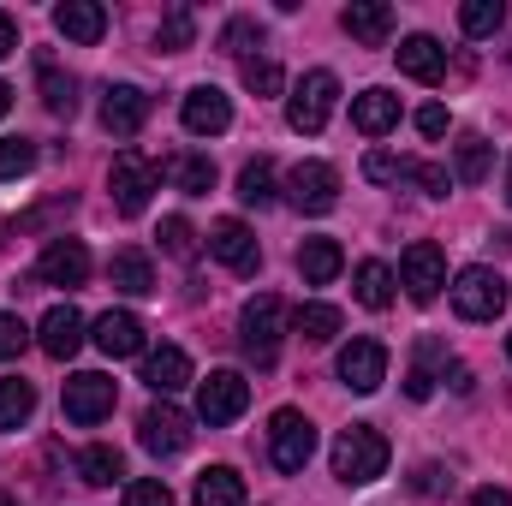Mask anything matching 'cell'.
Returning <instances> with one entry per match:
<instances>
[{"label": "cell", "mask_w": 512, "mask_h": 506, "mask_svg": "<svg viewBox=\"0 0 512 506\" xmlns=\"http://www.w3.org/2000/svg\"><path fill=\"white\" fill-rule=\"evenodd\" d=\"M382 471H387L382 429H370V423L340 429V441H334V477H340L346 489H364V483H376Z\"/></svg>", "instance_id": "obj_1"}, {"label": "cell", "mask_w": 512, "mask_h": 506, "mask_svg": "<svg viewBox=\"0 0 512 506\" xmlns=\"http://www.w3.org/2000/svg\"><path fill=\"white\" fill-rule=\"evenodd\" d=\"M108 191H114V209H120V215H143L149 197L161 191V167H155L143 149H120L114 167H108Z\"/></svg>", "instance_id": "obj_2"}, {"label": "cell", "mask_w": 512, "mask_h": 506, "mask_svg": "<svg viewBox=\"0 0 512 506\" xmlns=\"http://www.w3.org/2000/svg\"><path fill=\"white\" fill-rule=\"evenodd\" d=\"M280 328H286V310H280L274 292H262V298L245 304V316H239V346H245V358H251L256 370H268V364L280 358Z\"/></svg>", "instance_id": "obj_3"}, {"label": "cell", "mask_w": 512, "mask_h": 506, "mask_svg": "<svg viewBox=\"0 0 512 506\" xmlns=\"http://www.w3.org/2000/svg\"><path fill=\"white\" fill-rule=\"evenodd\" d=\"M334 102H340V78L334 72H304L298 90H292V102H286V120H292V131H310L316 137V131L328 126Z\"/></svg>", "instance_id": "obj_4"}, {"label": "cell", "mask_w": 512, "mask_h": 506, "mask_svg": "<svg viewBox=\"0 0 512 506\" xmlns=\"http://www.w3.org/2000/svg\"><path fill=\"white\" fill-rule=\"evenodd\" d=\"M453 310H459L465 322H495V316L507 310V280H501L495 268H465V274L453 280Z\"/></svg>", "instance_id": "obj_5"}, {"label": "cell", "mask_w": 512, "mask_h": 506, "mask_svg": "<svg viewBox=\"0 0 512 506\" xmlns=\"http://www.w3.org/2000/svg\"><path fill=\"white\" fill-rule=\"evenodd\" d=\"M286 197H292L298 215H328V209L340 203V173H334L328 161H298V167L286 173Z\"/></svg>", "instance_id": "obj_6"}, {"label": "cell", "mask_w": 512, "mask_h": 506, "mask_svg": "<svg viewBox=\"0 0 512 506\" xmlns=\"http://www.w3.org/2000/svg\"><path fill=\"white\" fill-rule=\"evenodd\" d=\"M268 453H274V465L280 471H304L310 465V453H316V423L304 417V411H274V423H268Z\"/></svg>", "instance_id": "obj_7"}, {"label": "cell", "mask_w": 512, "mask_h": 506, "mask_svg": "<svg viewBox=\"0 0 512 506\" xmlns=\"http://www.w3.org/2000/svg\"><path fill=\"white\" fill-rule=\"evenodd\" d=\"M245 405H251V381L239 376V370H215V376L197 387V417H203L209 429L245 417Z\"/></svg>", "instance_id": "obj_8"}, {"label": "cell", "mask_w": 512, "mask_h": 506, "mask_svg": "<svg viewBox=\"0 0 512 506\" xmlns=\"http://www.w3.org/2000/svg\"><path fill=\"white\" fill-rule=\"evenodd\" d=\"M137 441L155 453V459H173V453H185L191 447V417L179 411V405H149L143 417H137Z\"/></svg>", "instance_id": "obj_9"}, {"label": "cell", "mask_w": 512, "mask_h": 506, "mask_svg": "<svg viewBox=\"0 0 512 506\" xmlns=\"http://www.w3.org/2000/svg\"><path fill=\"white\" fill-rule=\"evenodd\" d=\"M399 280H405V292H411L417 304H429V298L447 286V256H441V245L417 239L411 251L399 256Z\"/></svg>", "instance_id": "obj_10"}, {"label": "cell", "mask_w": 512, "mask_h": 506, "mask_svg": "<svg viewBox=\"0 0 512 506\" xmlns=\"http://www.w3.org/2000/svg\"><path fill=\"white\" fill-rule=\"evenodd\" d=\"M60 405H66V417H72V423H102V417L114 411V381L102 376V370H84V376L66 381Z\"/></svg>", "instance_id": "obj_11"}, {"label": "cell", "mask_w": 512, "mask_h": 506, "mask_svg": "<svg viewBox=\"0 0 512 506\" xmlns=\"http://www.w3.org/2000/svg\"><path fill=\"white\" fill-rule=\"evenodd\" d=\"M340 381H346L352 393H376L387 381V346L382 340H352V346H340Z\"/></svg>", "instance_id": "obj_12"}, {"label": "cell", "mask_w": 512, "mask_h": 506, "mask_svg": "<svg viewBox=\"0 0 512 506\" xmlns=\"http://www.w3.org/2000/svg\"><path fill=\"white\" fill-rule=\"evenodd\" d=\"M36 280L42 286H84L90 280V251H84V239H54L48 251H42V262H36Z\"/></svg>", "instance_id": "obj_13"}, {"label": "cell", "mask_w": 512, "mask_h": 506, "mask_svg": "<svg viewBox=\"0 0 512 506\" xmlns=\"http://www.w3.org/2000/svg\"><path fill=\"white\" fill-rule=\"evenodd\" d=\"M143 120H149V96L137 84H108L102 90V126L114 131V137H137Z\"/></svg>", "instance_id": "obj_14"}, {"label": "cell", "mask_w": 512, "mask_h": 506, "mask_svg": "<svg viewBox=\"0 0 512 506\" xmlns=\"http://www.w3.org/2000/svg\"><path fill=\"white\" fill-rule=\"evenodd\" d=\"M227 126H233V102H227L215 84H197V90L185 96V131H191V137H221Z\"/></svg>", "instance_id": "obj_15"}, {"label": "cell", "mask_w": 512, "mask_h": 506, "mask_svg": "<svg viewBox=\"0 0 512 506\" xmlns=\"http://www.w3.org/2000/svg\"><path fill=\"white\" fill-rule=\"evenodd\" d=\"M209 251L221 256L233 274H256V262H262L256 233L245 227V221H215V227H209Z\"/></svg>", "instance_id": "obj_16"}, {"label": "cell", "mask_w": 512, "mask_h": 506, "mask_svg": "<svg viewBox=\"0 0 512 506\" xmlns=\"http://www.w3.org/2000/svg\"><path fill=\"white\" fill-rule=\"evenodd\" d=\"M36 340H42V352L48 358H78V346H84V316L72 310V304H54L48 316H42V328H36Z\"/></svg>", "instance_id": "obj_17"}, {"label": "cell", "mask_w": 512, "mask_h": 506, "mask_svg": "<svg viewBox=\"0 0 512 506\" xmlns=\"http://www.w3.org/2000/svg\"><path fill=\"white\" fill-rule=\"evenodd\" d=\"M54 30H60L66 42L90 48V42H102V30H108V12H102L96 0H60V6H54Z\"/></svg>", "instance_id": "obj_18"}, {"label": "cell", "mask_w": 512, "mask_h": 506, "mask_svg": "<svg viewBox=\"0 0 512 506\" xmlns=\"http://www.w3.org/2000/svg\"><path fill=\"white\" fill-rule=\"evenodd\" d=\"M393 54H399V72L417 78V84H441L447 78V48L435 36H405Z\"/></svg>", "instance_id": "obj_19"}, {"label": "cell", "mask_w": 512, "mask_h": 506, "mask_svg": "<svg viewBox=\"0 0 512 506\" xmlns=\"http://www.w3.org/2000/svg\"><path fill=\"white\" fill-rule=\"evenodd\" d=\"M340 24H346V36L382 48L387 36H393V6H382V0H352V6L340 12Z\"/></svg>", "instance_id": "obj_20"}, {"label": "cell", "mask_w": 512, "mask_h": 506, "mask_svg": "<svg viewBox=\"0 0 512 506\" xmlns=\"http://www.w3.org/2000/svg\"><path fill=\"white\" fill-rule=\"evenodd\" d=\"M96 346H102L108 358H137V352H143V322H137L131 310H108V316L96 322Z\"/></svg>", "instance_id": "obj_21"}, {"label": "cell", "mask_w": 512, "mask_h": 506, "mask_svg": "<svg viewBox=\"0 0 512 506\" xmlns=\"http://www.w3.org/2000/svg\"><path fill=\"white\" fill-rule=\"evenodd\" d=\"M352 126L364 131V137L393 131L399 126V96H393V90H364V96H352Z\"/></svg>", "instance_id": "obj_22"}, {"label": "cell", "mask_w": 512, "mask_h": 506, "mask_svg": "<svg viewBox=\"0 0 512 506\" xmlns=\"http://www.w3.org/2000/svg\"><path fill=\"white\" fill-rule=\"evenodd\" d=\"M143 381L167 399V393H179V387L191 381V358H185L179 346H155V352L143 358Z\"/></svg>", "instance_id": "obj_23"}, {"label": "cell", "mask_w": 512, "mask_h": 506, "mask_svg": "<svg viewBox=\"0 0 512 506\" xmlns=\"http://www.w3.org/2000/svg\"><path fill=\"white\" fill-rule=\"evenodd\" d=\"M340 268H346V251H340L334 239H304V251H298V274H304V286H328Z\"/></svg>", "instance_id": "obj_24"}, {"label": "cell", "mask_w": 512, "mask_h": 506, "mask_svg": "<svg viewBox=\"0 0 512 506\" xmlns=\"http://www.w3.org/2000/svg\"><path fill=\"white\" fill-rule=\"evenodd\" d=\"M108 280H114L126 298H149V292H155V268H149V256H143V251H114Z\"/></svg>", "instance_id": "obj_25"}, {"label": "cell", "mask_w": 512, "mask_h": 506, "mask_svg": "<svg viewBox=\"0 0 512 506\" xmlns=\"http://www.w3.org/2000/svg\"><path fill=\"white\" fill-rule=\"evenodd\" d=\"M197 506H245V477L233 465H209L197 477Z\"/></svg>", "instance_id": "obj_26"}, {"label": "cell", "mask_w": 512, "mask_h": 506, "mask_svg": "<svg viewBox=\"0 0 512 506\" xmlns=\"http://www.w3.org/2000/svg\"><path fill=\"white\" fill-rule=\"evenodd\" d=\"M489 167H495V149H489L483 137H459V143H453V179H459V185H483Z\"/></svg>", "instance_id": "obj_27"}, {"label": "cell", "mask_w": 512, "mask_h": 506, "mask_svg": "<svg viewBox=\"0 0 512 506\" xmlns=\"http://www.w3.org/2000/svg\"><path fill=\"white\" fill-rule=\"evenodd\" d=\"M78 477H84L90 489H108L114 477H126V459H120V447H108V441L84 447V453H78Z\"/></svg>", "instance_id": "obj_28"}, {"label": "cell", "mask_w": 512, "mask_h": 506, "mask_svg": "<svg viewBox=\"0 0 512 506\" xmlns=\"http://www.w3.org/2000/svg\"><path fill=\"white\" fill-rule=\"evenodd\" d=\"M30 411H36V387L24 376H6L0 381V429H24Z\"/></svg>", "instance_id": "obj_29"}, {"label": "cell", "mask_w": 512, "mask_h": 506, "mask_svg": "<svg viewBox=\"0 0 512 506\" xmlns=\"http://www.w3.org/2000/svg\"><path fill=\"white\" fill-rule=\"evenodd\" d=\"M292 328H298L304 346H328V340L340 334V310H334V304H304V310L292 316Z\"/></svg>", "instance_id": "obj_30"}, {"label": "cell", "mask_w": 512, "mask_h": 506, "mask_svg": "<svg viewBox=\"0 0 512 506\" xmlns=\"http://www.w3.org/2000/svg\"><path fill=\"white\" fill-rule=\"evenodd\" d=\"M352 280H358V304L364 310H387L393 304V268L387 262H358Z\"/></svg>", "instance_id": "obj_31"}, {"label": "cell", "mask_w": 512, "mask_h": 506, "mask_svg": "<svg viewBox=\"0 0 512 506\" xmlns=\"http://www.w3.org/2000/svg\"><path fill=\"white\" fill-rule=\"evenodd\" d=\"M501 24H507V6L501 0H465L459 6V30L465 36H495Z\"/></svg>", "instance_id": "obj_32"}, {"label": "cell", "mask_w": 512, "mask_h": 506, "mask_svg": "<svg viewBox=\"0 0 512 506\" xmlns=\"http://www.w3.org/2000/svg\"><path fill=\"white\" fill-rule=\"evenodd\" d=\"M42 108L48 114H72L78 108V78L60 66H42Z\"/></svg>", "instance_id": "obj_33"}, {"label": "cell", "mask_w": 512, "mask_h": 506, "mask_svg": "<svg viewBox=\"0 0 512 506\" xmlns=\"http://www.w3.org/2000/svg\"><path fill=\"white\" fill-rule=\"evenodd\" d=\"M173 179H179L185 197H209V191H215V161H209V155H179V161H173Z\"/></svg>", "instance_id": "obj_34"}, {"label": "cell", "mask_w": 512, "mask_h": 506, "mask_svg": "<svg viewBox=\"0 0 512 506\" xmlns=\"http://www.w3.org/2000/svg\"><path fill=\"white\" fill-rule=\"evenodd\" d=\"M239 203H251V209L274 203V167L268 161H245L239 167Z\"/></svg>", "instance_id": "obj_35"}, {"label": "cell", "mask_w": 512, "mask_h": 506, "mask_svg": "<svg viewBox=\"0 0 512 506\" xmlns=\"http://www.w3.org/2000/svg\"><path fill=\"white\" fill-rule=\"evenodd\" d=\"M36 167V143L30 137H0V179H24Z\"/></svg>", "instance_id": "obj_36"}, {"label": "cell", "mask_w": 512, "mask_h": 506, "mask_svg": "<svg viewBox=\"0 0 512 506\" xmlns=\"http://www.w3.org/2000/svg\"><path fill=\"white\" fill-rule=\"evenodd\" d=\"M155 239H161V251H167V256H197V233H191V221H185V215H167Z\"/></svg>", "instance_id": "obj_37"}, {"label": "cell", "mask_w": 512, "mask_h": 506, "mask_svg": "<svg viewBox=\"0 0 512 506\" xmlns=\"http://www.w3.org/2000/svg\"><path fill=\"white\" fill-rule=\"evenodd\" d=\"M221 48H227V54H239V60H251V48H262V24H251V18H233V24L221 30Z\"/></svg>", "instance_id": "obj_38"}, {"label": "cell", "mask_w": 512, "mask_h": 506, "mask_svg": "<svg viewBox=\"0 0 512 506\" xmlns=\"http://www.w3.org/2000/svg\"><path fill=\"white\" fill-rule=\"evenodd\" d=\"M155 42H161V54H179V48H191V12H185V6H173V12L161 18V36H155Z\"/></svg>", "instance_id": "obj_39"}, {"label": "cell", "mask_w": 512, "mask_h": 506, "mask_svg": "<svg viewBox=\"0 0 512 506\" xmlns=\"http://www.w3.org/2000/svg\"><path fill=\"white\" fill-rule=\"evenodd\" d=\"M280 84H286V78H280V66H274V60H245V90H251V96H280Z\"/></svg>", "instance_id": "obj_40"}, {"label": "cell", "mask_w": 512, "mask_h": 506, "mask_svg": "<svg viewBox=\"0 0 512 506\" xmlns=\"http://www.w3.org/2000/svg\"><path fill=\"white\" fill-rule=\"evenodd\" d=\"M364 179H376V185H393V179H411V161H399V155H387V149H376V155H364Z\"/></svg>", "instance_id": "obj_41"}, {"label": "cell", "mask_w": 512, "mask_h": 506, "mask_svg": "<svg viewBox=\"0 0 512 506\" xmlns=\"http://www.w3.org/2000/svg\"><path fill=\"white\" fill-rule=\"evenodd\" d=\"M126 506H173V489L161 477H137L126 489Z\"/></svg>", "instance_id": "obj_42"}, {"label": "cell", "mask_w": 512, "mask_h": 506, "mask_svg": "<svg viewBox=\"0 0 512 506\" xmlns=\"http://www.w3.org/2000/svg\"><path fill=\"white\" fill-rule=\"evenodd\" d=\"M24 346H30V328H24L12 310H0V358H18Z\"/></svg>", "instance_id": "obj_43"}, {"label": "cell", "mask_w": 512, "mask_h": 506, "mask_svg": "<svg viewBox=\"0 0 512 506\" xmlns=\"http://www.w3.org/2000/svg\"><path fill=\"white\" fill-rule=\"evenodd\" d=\"M411 179H417L429 197H447V185H453V173H447V167H435V161H411Z\"/></svg>", "instance_id": "obj_44"}, {"label": "cell", "mask_w": 512, "mask_h": 506, "mask_svg": "<svg viewBox=\"0 0 512 506\" xmlns=\"http://www.w3.org/2000/svg\"><path fill=\"white\" fill-rule=\"evenodd\" d=\"M411 489H417V495H441V489H453V477H447L441 465H423V471L411 477Z\"/></svg>", "instance_id": "obj_45"}, {"label": "cell", "mask_w": 512, "mask_h": 506, "mask_svg": "<svg viewBox=\"0 0 512 506\" xmlns=\"http://www.w3.org/2000/svg\"><path fill=\"white\" fill-rule=\"evenodd\" d=\"M417 131H423V137H441V131H447V108H441V102L417 108Z\"/></svg>", "instance_id": "obj_46"}, {"label": "cell", "mask_w": 512, "mask_h": 506, "mask_svg": "<svg viewBox=\"0 0 512 506\" xmlns=\"http://www.w3.org/2000/svg\"><path fill=\"white\" fill-rule=\"evenodd\" d=\"M471 506H512V495L501 489V483H489V489H477V495H471Z\"/></svg>", "instance_id": "obj_47"}, {"label": "cell", "mask_w": 512, "mask_h": 506, "mask_svg": "<svg viewBox=\"0 0 512 506\" xmlns=\"http://www.w3.org/2000/svg\"><path fill=\"white\" fill-rule=\"evenodd\" d=\"M6 54H18V24L0 12V60H6Z\"/></svg>", "instance_id": "obj_48"}, {"label": "cell", "mask_w": 512, "mask_h": 506, "mask_svg": "<svg viewBox=\"0 0 512 506\" xmlns=\"http://www.w3.org/2000/svg\"><path fill=\"white\" fill-rule=\"evenodd\" d=\"M447 376H453V393H471V370L465 364H447Z\"/></svg>", "instance_id": "obj_49"}, {"label": "cell", "mask_w": 512, "mask_h": 506, "mask_svg": "<svg viewBox=\"0 0 512 506\" xmlns=\"http://www.w3.org/2000/svg\"><path fill=\"white\" fill-rule=\"evenodd\" d=\"M6 114H12V90L0 84V120H6Z\"/></svg>", "instance_id": "obj_50"}, {"label": "cell", "mask_w": 512, "mask_h": 506, "mask_svg": "<svg viewBox=\"0 0 512 506\" xmlns=\"http://www.w3.org/2000/svg\"><path fill=\"white\" fill-rule=\"evenodd\" d=\"M0 506H18V495H0Z\"/></svg>", "instance_id": "obj_51"}, {"label": "cell", "mask_w": 512, "mask_h": 506, "mask_svg": "<svg viewBox=\"0 0 512 506\" xmlns=\"http://www.w3.org/2000/svg\"><path fill=\"white\" fill-rule=\"evenodd\" d=\"M507 203H512V167H507Z\"/></svg>", "instance_id": "obj_52"}, {"label": "cell", "mask_w": 512, "mask_h": 506, "mask_svg": "<svg viewBox=\"0 0 512 506\" xmlns=\"http://www.w3.org/2000/svg\"><path fill=\"white\" fill-rule=\"evenodd\" d=\"M507 358H512V334H507Z\"/></svg>", "instance_id": "obj_53"}]
</instances>
